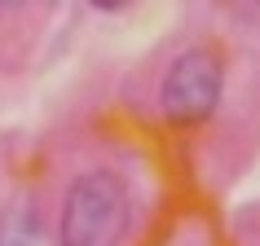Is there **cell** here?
Returning <instances> with one entry per match:
<instances>
[{"mask_svg":"<svg viewBox=\"0 0 260 246\" xmlns=\"http://www.w3.org/2000/svg\"><path fill=\"white\" fill-rule=\"evenodd\" d=\"M62 246H119L128 233V185L115 172H84L62 202Z\"/></svg>","mask_w":260,"mask_h":246,"instance_id":"1","label":"cell"},{"mask_svg":"<svg viewBox=\"0 0 260 246\" xmlns=\"http://www.w3.org/2000/svg\"><path fill=\"white\" fill-rule=\"evenodd\" d=\"M220 57L212 49H185V53L168 66L164 88H159V106L164 119L177 128H194V123L212 119V110L220 101Z\"/></svg>","mask_w":260,"mask_h":246,"instance_id":"2","label":"cell"},{"mask_svg":"<svg viewBox=\"0 0 260 246\" xmlns=\"http://www.w3.org/2000/svg\"><path fill=\"white\" fill-rule=\"evenodd\" d=\"M0 246H40V216L27 202L0 207Z\"/></svg>","mask_w":260,"mask_h":246,"instance_id":"3","label":"cell"}]
</instances>
